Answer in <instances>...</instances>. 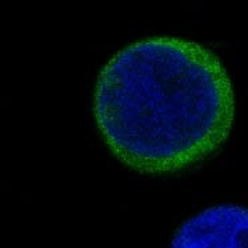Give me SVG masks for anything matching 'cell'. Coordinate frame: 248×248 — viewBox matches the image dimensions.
Listing matches in <instances>:
<instances>
[{"label": "cell", "instance_id": "obj_1", "mask_svg": "<svg viewBox=\"0 0 248 248\" xmlns=\"http://www.w3.org/2000/svg\"><path fill=\"white\" fill-rule=\"evenodd\" d=\"M93 115L108 148L144 173H171L212 155L230 135L235 95L215 52L176 36L128 44L103 67Z\"/></svg>", "mask_w": 248, "mask_h": 248}, {"label": "cell", "instance_id": "obj_2", "mask_svg": "<svg viewBox=\"0 0 248 248\" xmlns=\"http://www.w3.org/2000/svg\"><path fill=\"white\" fill-rule=\"evenodd\" d=\"M170 248H248V208L220 204L191 216Z\"/></svg>", "mask_w": 248, "mask_h": 248}]
</instances>
